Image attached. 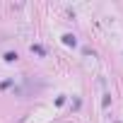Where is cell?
Instances as JSON below:
<instances>
[]
</instances>
